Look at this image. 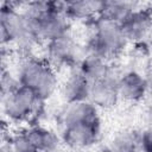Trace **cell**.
<instances>
[{"instance_id": "cell-15", "label": "cell", "mask_w": 152, "mask_h": 152, "mask_svg": "<svg viewBox=\"0 0 152 152\" xmlns=\"http://www.w3.org/2000/svg\"><path fill=\"white\" fill-rule=\"evenodd\" d=\"M26 133L39 152H57L59 139L51 129L40 126H33L26 129Z\"/></svg>"}, {"instance_id": "cell-18", "label": "cell", "mask_w": 152, "mask_h": 152, "mask_svg": "<svg viewBox=\"0 0 152 152\" xmlns=\"http://www.w3.org/2000/svg\"><path fill=\"white\" fill-rule=\"evenodd\" d=\"M139 145L142 152H152V126L141 133L139 137Z\"/></svg>"}, {"instance_id": "cell-14", "label": "cell", "mask_w": 152, "mask_h": 152, "mask_svg": "<svg viewBox=\"0 0 152 152\" xmlns=\"http://www.w3.org/2000/svg\"><path fill=\"white\" fill-rule=\"evenodd\" d=\"M135 10V4L131 1H103L99 18L106 21L121 24Z\"/></svg>"}, {"instance_id": "cell-8", "label": "cell", "mask_w": 152, "mask_h": 152, "mask_svg": "<svg viewBox=\"0 0 152 152\" xmlns=\"http://www.w3.org/2000/svg\"><path fill=\"white\" fill-rule=\"evenodd\" d=\"M119 99L120 95L118 89V78H114L112 75L91 83L89 101L96 107L104 109L113 108L116 106Z\"/></svg>"}, {"instance_id": "cell-2", "label": "cell", "mask_w": 152, "mask_h": 152, "mask_svg": "<svg viewBox=\"0 0 152 152\" xmlns=\"http://www.w3.org/2000/svg\"><path fill=\"white\" fill-rule=\"evenodd\" d=\"M127 39L124 36L120 24L97 19L95 30L89 39L87 52L100 56L104 59L118 56L126 46Z\"/></svg>"}, {"instance_id": "cell-11", "label": "cell", "mask_w": 152, "mask_h": 152, "mask_svg": "<svg viewBox=\"0 0 152 152\" xmlns=\"http://www.w3.org/2000/svg\"><path fill=\"white\" fill-rule=\"evenodd\" d=\"M89 122H100L97 107L95 104H93L90 101H82L68 104V108L63 115L64 127Z\"/></svg>"}, {"instance_id": "cell-17", "label": "cell", "mask_w": 152, "mask_h": 152, "mask_svg": "<svg viewBox=\"0 0 152 152\" xmlns=\"http://www.w3.org/2000/svg\"><path fill=\"white\" fill-rule=\"evenodd\" d=\"M10 152H39L26 131L15 133L10 138Z\"/></svg>"}, {"instance_id": "cell-13", "label": "cell", "mask_w": 152, "mask_h": 152, "mask_svg": "<svg viewBox=\"0 0 152 152\" xmlns=\"http://www.w3.org/2000/svg\"><path fill=\"white\" fill-rule=\"evenodd\" d=\"M103 1L95 0H80V1H66L64 7V14L68 19L86 20L93 17H99L102 8Z\"/></svg>"}, {"instance_id": "cell-20", "label": "cell", "mask_w": 152, "mask_h": 152, "mask_svg": "<svg viewBox=\"0 0 152 152\" xmlns=\"http://www.w3.org/2000/svg\"><path fill=\"white\" fill-rule=\"evenodd\" d=\"M147 38H148V44H150V46L152 48V27H151V30H150V32H148V34H147Z\"/></svg>"}, {"instance_id": "cell-5", "label": "cell", "mask_w": 152, "mask_h": 152, "mask_svg": "<svg viewBox=\"0 0 152 152\" xmlns=\"http://www.w3.org/2000/svg\"><path fill=\"white\" fill-rule=\"evenodd\" d=\"M120 26L127 42L140 43L147 37L152 27V6L137 8L120 24Z\"/></svg>"}, {"instance_id": "cell-19", "label": "cell", "mask_w": 152, "mask_h": 152, "mask_svg": "<svg viewBox=\"0 0 152 152\" xmlns=\"http://www.w3.org/2000/svg\"><path fill=\"white\" fill-rule=\"evenodd\" d=\"M145 81H146V84H147V90L150 93H152V66L146 71V74H145Z\"/></svg>"}, {"instance_id": "cell-6", "label": "cell", "mask_w": 152, "mask_h": 152, "mask_svg": "<svg viewBox=\"0 0 152 152\" xmlns=\"http://www.w3.org/2000/svg\"><path fill=\"white\" fill-rule=\"evenodd\" d=\"M46 57L53 65L68 66L77 63L78 46L68 33L57 39L46 42Z\"/></svg>"}, {"instance_id": "cell-12", "label": "cell", "mask_w": 152, "mask_h": 152, "mask_svg": "<svg viewBox=\"0 0 152 152\" xmlns=\"http://www.w3.org/2000/svg\"><path fill=\"white\" fill-rule=\"evenodd\" d=\"M77 71L91 83L97 82L112 75L107 59L88 52L84 56H82V58L80 59Z\"/></svg>"}, {"instance_id": "cell-3", "label": "cell", "mask_w": 152, "mask_h": 152, "mask_svg": "<svg viewBox=\"0 0 152 152\" xmlns=\"http://www.w3.org/2000/svg\"><path fill=\"white\" fill-rule=\"evenodd\" d=\"M0 31L2 44L17 43L30 46L39 39L28 26L23 13L18 12L14 2H4L0 11Z\"/></svg>"}, {"instance_id": "cell-16", "label": "cell", "mask_w": 152, "mask_h": 152, "mask_svg": "<svg viewBox=\"0 0 152 152\" xmlns=\"http://www.w3.org/2000/svg\"><path fill=\"white\" fill-rule=\"evenodd\" d=\"M139 138L133 132H121L116 134L109 144V152H137Z\"/></svg>"}, {"instance_id": "cell-7", "label": "cell", "mask_w": 152, "mask_h": 152, "mask_svg": "<svg viewBox=\"0 0 152 152\" xmlns=\"http://www.w3.org/2000/svg\"><path fill=\"white\" fill-rule=\"evenodd\" d=\"M100 135V122L77 124L64 127L63 141L71 148H84L96 142Z\"/></svg>"}, {"instance_id": "cell-9", "label": "cell", "mask_w": 152, "mask_h": 152, "mask_svg": "<svg viewBox=\"0 0 152 152\" xmlns=\"http://www.w3.org/2000/svg\"><path fill=\"white\" fill-rule=\"evenodd\" d=\"M118 89L120 97L129 102L142 100L148 91L145 76L135 70L126 71L118 78Z\"/></svg>"}, {"instance_id": "cell-4", "label": "cell", "mask_w": 152, "mask_h": 152, "mask_svg": "<svg viewBox=\"0 0 152 152\" xmlns=\"http://www.w3.org/2000/svg\"><path fill=\"white\" fill-rule=\"evenodd\" d=\"M43 102L32 90L19 84L12 91L4 95V113L12 121H25L34 115L38 106Z\"/></svg>"}, {"instance_id": "cell-1", "label": "cell", "mask_w": 152, "mask_h": 152, "mask_svg": "<svg viewBox=\"0 0 152 152\" xmlns=\"http://www.w3.org/2000/svg\"><path fill=\"white\" fill-rule=\"evenodd\" d=\"M18 83L32 90L40 101H45L57 87V76L50 63L27 58L19 68Z\"/></svg>"}, {"instance_id": "cell-10", "label": "cell", "mask_w": 152, "mask_h": 152, "mask_svg": "<svg viewBox=\"0 0 152 152\" xmlns=\"http://www.w3.org/2000/svg\"><path fill=\"white\" fill-rule=\"evenodd\" d=\"M91 82L78 71L72 72L62 86V96L69 103L89 101Z\"/></svg>"}]
</instances>
